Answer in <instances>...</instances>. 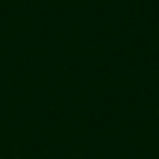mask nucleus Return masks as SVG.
Returning a JSON list of instances; mask_svg holds the SVG:
<instances>
[{"instance_id": "f257e3e1", "label": "nucleus", "mask_w": 159, "mask_h": 159, "mask_svg": "<svg viewBox=\"0 0 159 159\" xmlns=\"http://www.w3.org/2000/svg\"><path fill=\"white\" fill-rule=\"evenodd\" d=\"M157 122H159V107H157Z\"/></svg>"}, {"instance_id": "f03ea898", "label": "nucleus", "mask_w": 159, "mask_h": 159, "mask_svg": "<svg viewBox=\"0 0 159 159\" xmlns=\"http://www.w3.org/2000/svg\"><path fill=\"white\" fill-rule=\"evenodd\" d=\"M157 37H159V30H157Z\"/></svg>"}]
</instances>
